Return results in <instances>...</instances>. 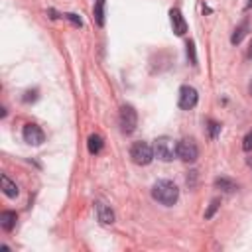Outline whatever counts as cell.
Listing matches in <instances>:
<instances>
[{
    "mask_svg": "<svg viewBox=\"0 0 252 252\" xmlns=\"http://www.w3.org/2000/svg\"><path fill=\"white\" fill-rule=\"evenodd\" d=\"M248 28H250V24H248V20H244L236 30H234V33H232V37H230V41L236 45V43H240L242 41V37L248 33Z\"/></svg>",
    "mask_w": 252,
    "mask_h": 252,
    "instance_id": "12",
    "label": "cell"
},
{
    "mask_svg": "<svg viewBox=\"0 0 252 252\" xmlns=\"http://www.w3.org/2000/svg\"><path fill=\"white\" fill-rule=\"evenodd\" d=\"M197 100H199V94H197V91H195L193 87L183 85V87L179 89V106H181V108L189 110V108H193V106L197 104Z\"/></svg>",
    "mask_w": 252,
    "mask_h": 252,
    "instance_id": "6",
    "label": "cell"
},
{
    "mask_svg": "<svg viewBox=\"0 0 252 252\" xmlns=\"http://www.w3.org/2000/svg\"><path fill=\"white\" fill-rule=\"evenodd\" d=\"M96 217H98V220L102 222V224H112L114 222V213H112V209L108 207V205H104V203H96Z\"/></svg>",
    "mask_w": 252,
    "mask_h": 252,
    "instance_id": "9",
    "label": "cell"
},
{
    "mask_svg": "<svg viewBox=\"0 0 252 252\" xmlns=\"http://www.w3.org/2000/svg\"><path fill=\"white\" fill-rule=\"evenodd\" d=\"M0 183H2V191H4L8 197H16V195H18V185H16L8 175H2V177H0Z\"/></svg>",
    "mask_w": 252,
    "mask_h": 252,
    "instance_id": "11",
    "label": "cell"
},
{
    "mask_svg": "<svg viewBox=\"0 0 252 252\" xmlns=\"http://www.w3.org/2000/svg\"><path fill=\"white\" fill-rule=\"evenodd\" d=\"M169 20H171V28H173V32H175L177 35H183V33L187 32V22H185L183 14H181L177 8H171V10H169Z\"/></svg>",
    "mask_w": 252,
    "mask_h": 252,
    "instance_id": "8",
    "label": "cell"
},
{
    "mask_svg": "<svg viewBox=\"0 0 252 252\" xmlns=\"http://www.w3.org/2000/svg\"><path fill=\"white\" fill-rule=\"evenodd\" d=\"M193 47H195V45H193V41H189V43H187V55L191 57V63L195 65V61H197V59H195V49H193Z\"/></svg>",
    "mask_w": 252,
    "mask_h": 252,
    "instance_id": "18",
    "label": "cell"
},
{
    "mask_svg": "<svg viewBox=\"0 0 252 252\" xmlns=\"http://www.w3.org/2000/svg\"><path fill=\"white\" fill-rule=\"evenodd\" d=\"M219 130H220V126H219L215 120H211V122H209V132H211V138H217Z\"/></svg>",
    "mask_w": 252,
    "mask_h": 252,
    "instance_id": "17",
    "label": "cell"
},
{
    "mask_svg": "<svg viewBox=\"0 0 252 252\" xmlns=\"http://www.w3.org/2000/svg\"><path fill=\"white\" fill-rule=\"evenodd\" d=\"M130 158L136 165H148L154 159V148L148 142H134L130 148Z\"/></svg>",
    "mask_w": 252,
    "mask_h": 252,
    "instance_id": "3",
    "label": "cell"
},
{
    "mask_svg": "<svg viewBox=\"0 0 252 252\" xmlns=\"http://www.w3.org/2000/svg\"><path fill=\"white\" fill-rule=\"evenodd\" d=\"M244 8H246V10H248V8H252V0H246V6H244Z\"/></svg>",
    "mask_w": 252,
    "mask_h": 252,
    "instance_id": "21",
    "label": "cell"
},
{
    "mask_svg": "<svg viewBox=\"0 0 252 252\" xmlns=\"http://www.w3.org/2000/svg\"><path fill=\"white\" fill-rule=\"evenodd\" d=\"M248 165H250V167H252V158H250V159H248Z\"/></svg>",
    "mask_w": 252,
    "mask_h": 252,
    "instance_id": "23",
    "label": "cell"
},
{
    "mask_svg": "<svg viewBox=\"0 0 252 252\" xmlns=\"http://www.w3.org/2000/svg\"><path fill=\"white\" fill-rule=\"evenodd\" d=\"M217 209H219V199H213V201H211V207H209V211L205 213V219H211V217L215 215V211H217Z\"/></svg>",
    "mask_w": 252,
    "mask_h": 252,
    "instance_id": "16",
    "label": "cell"
},
{
    "mask_svg": "<svg viewBox=\"0 0 252 252\" xmlns=\"http://www.w3.org/2000/svg\"><path fill=\"white\" fill-rule=\"evenodd\" d=\"M177 158L183 159L185 163H193L199 158V148L193 138H183L177 142Z\"/></svg>",
    "mask_w": 252,
    "mask_h": 252,
    "instance_id": "4",
    "label": "cell"
},
{
    "mask_svg": "<svg viewBox=\"0 0 252 252\" xmlns=\"http://www.w3.org/2000/svg\"><path fill=\"white\" fill-rule=\"evenodd\" d=\"M154 154L161 161H171L177 156V142L173 138H169V136H159L154 142Z\"/></svg>",
    "mask_w": 252,
    "mask_h": 252,
    "instance_id": "2",
    "label": "cell"
},
{
    "mask_svg": "<svg viewBox=\"0 0 252 252\" xmlns=\"http://www.w3.org/2000/svg\"><path fill=\"white\" fill-rule=\"evenodd\" d=\"M118 124H120V130L124 134H132L136 130V124H138V114L136 110L130 106V104H124L120 108V114H118Z\"/></svg>",
    "mask_w": 252,
    "mask_h": 252,
    "instance_id": "5",
    "label": "cell"
},
{
    "mask_svg": "<svg viewBox=\"0 0 252 252\" xmlns=\"http://www.w3.org/2000/svg\"><path fill=\"white\" fill-rule=\"evenodd\" d=\"M16 220H18V217H16L14 211H4V213L0 215V226H2L4 230H12V228L16 226Z\"/></svg>",
    "mask_w": 252,
    "mask_h": 252,
    "instance_id": "10",
    "label": "cell"
},
{
    "mask_svg": "<svg viewBox=\"0 0 252 252\" xmlns=\"http://www.w3.org/2000/svg\"><path fill=\"white\" fill-rule=\"evenodd\" d=\"M37 98V93L35 91H28L26 96H24V102H30V100H35Z\"/></svg>",
    "mask_w": 252,
    "mask_h": 252,
    "instance_id": "20",
    "label": "cell"
},
{
    "mask_svg": "<svg viewBox=\"0 0 252 252\" xmlns=\"http://www.w3.org/2000/svg\"><path fill=\"white\" fill-rule=\"evenodd\" d=\"M87 146H89V152H91V154H98V152L102 150V138H100L98 134H93V136H89Z\"/></svg>",
    "mask_w": 252,
    "mask_h": 252,
    "instance_id": "13",
    "label": "cell"
},
{
    "mask_svg": "<svg viewBox=\"0 0 252 252\" xmlns=\"http://www.w3.org/2000/svg\"><path fill=\"white\" fill-rule=\"evenodd\" d=\"M215 185H217L219 189L226 191V193L236 191V183H234V181H230V179H226V177H217V179H215Z\"/></svg>",
    "mask_w": 252,
    "mask_h": 252,
    "instance_id": "14",
    "label": "cell"
},
{
    "mask_svg": "<svg viewBox=\"0 0 252 252\" xmlns=\"http://www.w3.org/2000/svg\"><path fill=\"white\" fill-rule=\"evenodd\" d=\"M24 140L28 142V144H32V146H39L41 142H43V130L37 126V124H26L24 126Z\"/></svg>",
    "mask_w": 252,
    "mask_h": 252,
    "instance_id": "7",
    "label": "cell"
},
{
    "mask_svg": "<svg viewBox=\"0 0 252 252\" xmlns=\"http://www.w3.org/2000/svg\"><path fill=\"white\" fill-rule=\"evenodd\" d=\"M242 150H244V152H250V150H252V130L244 136V140H242Z\"/></svg>",
    "mask_w": 252,
    "mask_h": 252,
    "instance_id": "15",
    "label": "cell"
},
{
    "mask_svg": "<svg viewBox=\"0 0 252 252\" xmlns=\"http://www.w3.org/2000/svg\"><path fill=\"white\" fill-rule=\"evenodd\" d=\"M248 91H250V94H252V81H250V87H248Z\"/></svg>",
    "mask_w": 252,
    "mask_h": 252,
    "instance_id": "22",
    "label": "cell"
},
{
    "mask_svg": "<svg viewBox=\"0 0 252 252\" xmlns=\"http://www.w3.org/2000/svg\"><path fill=\"white\" fill-rule=\"evenodd\" d=\"M65 18H67V20H71L75 26H81V24H83V22H81V18H79L77 14H65Z\"/></svg>",
    "mask_w": 252,
    "mask_h": 252,
    "instance_id": "19",
    "label": "cell"
},
{
    "mask_svg": "<svg viewBox=\"0 0 252 252\" xmlns=\"http://www.w3.org/2000/svg\"><path fill=\"white\" fill-rule=\"evenodd\" d=\"M152 197L159 203V205H165V207H171L177 197H179V189L173 181H167V179H161L158 183H154L152 187Z\"/></svg>",
    "mask_w": 252,
    "mask_h": 252,
    "instance_id": "1",
    "label": "cell"
}]
</instances>
